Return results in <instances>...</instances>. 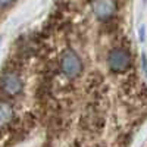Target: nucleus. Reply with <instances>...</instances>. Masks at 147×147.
I'll list each match as a JSON object with an SVG mask.
<instances>
[{
    "label": "nucleus",
    "mask_w": 147,
    "mask_h": 147,
    "mask_svg": "<svg viewBox=\"0 0 147 147\" xmlns=\"http://www.w3.org/2000/svg\"><path fill=\"white\" fill-rule=\"evenodd\" d=\"M15 118V110L7 102H0V127L10 125Z\"/></svg>",
    "instance_id": "1"
}]
</instances>
